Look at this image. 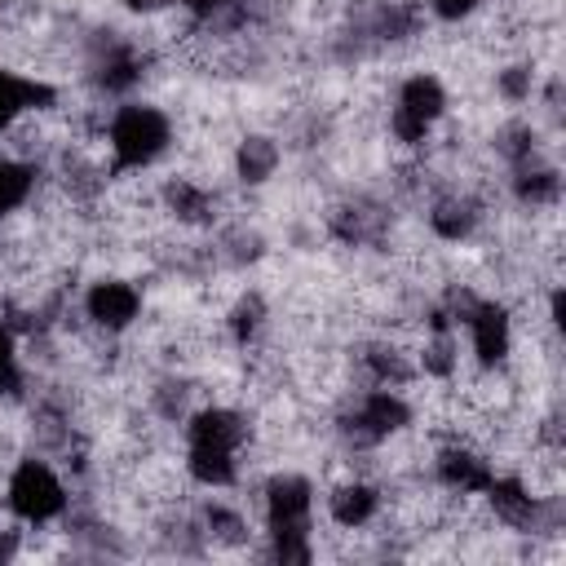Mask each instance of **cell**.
<instances>
[{
  "instance_id": "obj_1",
  "label": "cell",
  "mask_w": 566,
  "mask_h": 566,
  "mask_svg": "<svg viewBox=\"0 0 566 566\" xmlns=\"http://www.w3.org/2000/svg\"><path fill=\"white\" fill-rule=\"evenodd\" d=\"M252 420L234 402L203 398L181 420V473L199 491H234L248 478Z\"/></svg>"
},
{
  "instance_id": "obj_2",
  "label": "cell",
  "mask_w": 566,
  "mask_h": 566,
  "mask_svg": "<svg viewBox=\"0 0 566 566\" xmlns=\"http://www.w3.org/2000/svg\"><path fill=\"white\" fill-rule=\"evenodd\" d=\"M256 513H261V539L265 557L274 562H314L318 544V486L310 473L274 469L256 486Z\"/></svg>"
},
{
  "instance_id": "obj_3",
  "label": "cell",
  "mask_w": 566,
  "mask_h": 566,
  "mask_svg": "<svg viewBox=\"0 0 566 566\" xmlns=\"http://www.w3.org/2000/svg\"><path fill=\"white\" fill-rule=\"evenodd\" d=\"M177 146V124L159 102L119 97L102 119V159L115 177H137L164 164Z\"/></svg>"
},
{
  "instance_id": "obj_4",
  "label": "cell",
  "mask_w": 566,
  "mask_h": 566,
  "mask_svg": "<svg viewBox=\"0 0 566 566\" xmlns=\"http://www.w3.org/2000/svg\"><path fill=\"white\" fill-rule=\"evenodd\" d=\"M0 509L27 531H53L57 522H66L71 486H66L62 469L53 464V455L27 451V455L9 460L4 482H0Z\"/></svg>"
},
{
  "instance_id": "obj_5",
  "label": "cell",
  "mask_w": 566,
  "mask_h": 566,
  "mask_svg": "<svg viewBox=\"0 0 566 566\" xmlns=\"http://www.w3.org/2000/svg\"><path fill=\"white\" fill-rule=\"evenodd\" d=\"M451 115V88L438 71H407L394 84V102L385 115L389 137L402 150H424L433 142V133L442 128V119Z\"/></svg>"
},
{
  "instance_id": "obj_6",
  "label": "cell",
  "mask_w": 566,
  "mask_h": 566,
  "mask_svg": "<svg viewBox=\"0 0 566 566\" xmlns=\"http://www.w3.org/2000/svg\"><path fill=\"white\" fill-rule=\"evenodd\" d=\"M75 314H80V323H84L93 336L119 340V336H128V332L142 323V314H146V292H142L133 279H124V274H97V279L84 283Z\"/></svg>"
},
{
  "instance_id": "obj_7",
  "label": "cell",
  "mask_w": 566,
  "mask_h": 566,
  "mask_svg": "<svg viewBox=\"0 0 566 566\" xmlns=\"http://www.w3.org/2000/svg\"><path fill=\"white\" fill-rule=\"evenodd\" d=\"M486 199L478 195V190H469V186H447V190H438L433 199H429V212H424V221H429V234L438 239V243H469L482 226H486Z\"/></svg>"
},
{
  "instance_id": "obj_8",
  "label": "cell",
  "mask_w": 566,
  "mask_h": 566,
  "mask_svg": "<svg viewBox=\"0 0 566 566\" xmlns=\"http://www.w3.org/2000/svg\"><path fill=\"white\" fill-rule=\"evenodd\" d=\"M57 106V88L44 75H27L0 62V137L31 111H49Z\"/></svg>"
},
{
  "instance_id": "obj_9",
  "label": "cell",
  "mask_w": 566,
  "mask_h": 566,
  "mask_svg": "<svg viewBox=\"0 0 566 566\" xmlns=\"http://www.w3.org/2000/svg\"><path fill=\"white\" fill-rule=\"evenodd\" d=\"M283 168V142L270 137V133H243L234 146H230V172L239 186L256 190L265 186L270 177H279Z\"/></svg>"
},
{
  "instance_id": "obj_10",
  "label": "cell",
  "mask_w": 566,
  "mask_h": 566,
  "mask_svg": "<svg viewBox=\"0 0 566 566\" xmlns=\"http://www.w3.org/2000/svg\"><path fill=\"white\" fill-rule=\"evenodd\" d=\"M35 190H40V164L0 146V226L9 217L27 212L35 203Z\"/></svg>"
},
{
  "instance_id": "obj_11",
  "label": "cell",
  "mask_w": 566,
  "mask_h": 566,
  "mask_svg": "<svg viewBox=\"0 0 566 566\" xmlns=\"http://www.w3.org/2000/svg\"><path fill=\"white\" fill-rule=\"evenodd\" d=\"M27 354H22V332L9 323V318H0V402H9V398H18L22 389H27Z\"/></svg>"
},
{
  "instance_id": "obj_12",
  "label": "cell",
  "mask_w": 566,
  "mask_h": 566,
  "mask_svg": "<svg viewBox=\"0 0 566 566\" xmlns=\"http://www.w3.org/2000/svg\"><path fill=\"white\" fill-rule=\"evenodd\" d=\"M486 0H424V13L438 22H469L482 13Z\"/></svg>"
},
{
  "instance_id": "obj_13",
  "label": "cell",
  "mask_w": 566,
  "mask_h": 566,
  "mask_svg": "<svg viewBox=\"0 0 566 566\" xmlns=\"http://www.w3.org/2000/svg\"><path fill=\"white\" fill-rule=\"evenodd\" d=\"M119 9H124L128 18H142V22H150V18H164V13H172L177 4H172V0H119Z\"/></svg>"
},
{
  "instance_id": "obj_14",
  "label": "cell",
  "mask_w": 566,
  "mask_h": 566,
  "mask_svg": "<svg viewBox=\"0 0 566 566\" xmlns=\"http://www.w3.org/2000/svg\"><path fill=\"white\" fill-rule=\"evenodd\" d=\"M354 4H367V9H371V4H380V0H354Z\"/></svg>"
}]
</instances>
